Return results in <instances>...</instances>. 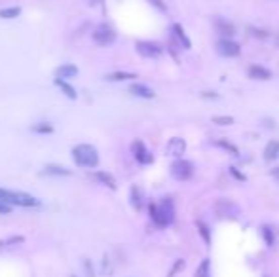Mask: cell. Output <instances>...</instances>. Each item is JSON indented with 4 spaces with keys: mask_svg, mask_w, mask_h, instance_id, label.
Masks as SVG:
<instances>
[{
    "mask_svg": "<svg viewBox=\"0 0 279 277\" xmlns=\"http://www.w3.org/2000/svg\"><path fill=\"white\" fill-rule=\"evenodd\" d=\"M236 120L232 116H215L213 118V124H217V126H232Z\"/></svg>",
    "mask_w": 279,
    "mask_h": 277,
    "instance_id": "obj_26",
    "label": "cell"
},
{
    "mask_svg": "<svg viewBox=\"0 0 279 277\" xmlns=\"http://www.w3.org/2000/svg\"><path fill=\"white\" fill-rule=\"evenodd\" d=\"M279 156V143L277 141H271L268 143L266 150H264V158L266 159H275Z\"/></svg>",
    "mask_w": 279,
    "mask_h": 277,
    "instance_id": "obj_19",
    "label": "cell"
},
{
    "mask_svg": "<svg viewBox=\"0 0 279 277\" xmlns=\"http://www.w3.org/2000/svg\"><path fill=\"white\" fill-rule=\"evenodd\" d=\"M70 277H76V275H70Z\"/></svg>",
    "mask_w": 279,
    "mask_h": 277,
    "instance_id": "obj_37",
    "label": "cell"
},
{
    "mask_svg": "<svg viewBox=\"0 0 279 277\" xmlns=\"http://www.w3.org/2000/svg\"><path fill=\"white\" fill-rule=\"evenodd\" d=\"M184 268V260H177L175 262V266H173V268H171V271H169V275L167 277H175L178 273V271H180V269Z\"/></svg>",
    "mask_w": 279,
    "mask_h": 277,
    "instance_id": "obj_27",
    "label": "cell"
},
{
    "mask_svg": "<svg viewBox=\"0 0 279 277\" xmlns=\"http://www.w3.org/2000/svg\"><path fill=\"white\" fill-rule=\"evenodd\" d=\"M196 226H198V230H200V236L203 238V241L205 243H209L211 241V236H209V226L207 224H203L202 220H198L196 222Z\"/></svg>",
    "mask_w": 279,
    "mask_h": 277,
    "instance_id": "obj_24",
    "label": "cell"
},
{
    "mask_svg": "<svg viewBox=\"0 0 279 277\" xmlns=\"http://www.w3.org/2000/svg\"><path fill=\"white\" fill-rule=\"evenodd\" d=\"M249 76L255 80H268L271 76L270 71H266L262 67H258V65H253V67H249Z\"/></svg>",
    "mask_w": 279,
    "mask_h": 277,
    "instance_id": "obj_13",
    "label": "cell"
},
{
    "mask_svg": "<svg viewBox=\"0 0 279 277\" xmlns=\"http://www.w3.org/2000/svg\"><path fill=\"white\" fill-rule=\"evenodd\" d=\"M10 213H12V205L4 203V201H0V214H10Z\"/></svg>",
    "mask_w": 279,
    "mask_h": 277,
    "instance_id": "obj_29",
    "label": "cell"
},
{
    "mask_svg": "<svg viewBox=\"0 0 279 277\" xmlns=\"http://www.w3.org/2000/svg\"><path fill=\"white\" fill-rule=\"evenodd\" d=\"M217 144H218V146H222V148H226V150H230L232 154H240V152H238V146H234V144L226 143V141H217Z\"/></svg>",
    "mask_w": 279,
    "mask_h": 277,
    "instance_id": "obj_28",
    "label": "cell"
},
{
    "mask_svg": "<svg viewBox=\"0 0 279 277\" xmlns=\"http://www.w3.org/2000/svg\"><path fill=\"white\" fill-rule=\"evenodd\" d=\"M21 243H25L23 236H10L6 239H0V249H8V247L21 245Z\"/></svg>",
    "mask_w": 279,
    "mask_h": 277,
    "instance_id": "obj_18",
    "label": "cell"
},
{
    "mask_svg": "<svg viewBox=\"0 0 279 277\" xmlns=\"http://www.w3.org/2000/svg\"><path fill=\"white\" fill-rule=\"evenodd\" d=\"M137 51L139 56L147 57V59H158V57L163 53V48L160 44H154V42H137Z\"/></svg>",
    "mask_w": 279,
    "mask_h": 277,
    "instance_id": "obj_6",
    "label": "cell"
},
{
    "mask_svg": "<svg viewBox=\"0 0 279 277\" xmlns=\"http://www.w3.org/2000/svg\"><path fill=\"white\" fill-rule=\"evenodd\" d=\"M277 42H279V36H277Z\"/></svg>",
    "mask_w": 279,
    "mask_h": 277,
    "instance_id": "obj_38",
    "label": "cell"
},
{
    "mask_svg": "<svg viewBox=\"0 0 279 277\" xmlns=\"http://www.w3.org/2000/svg\"><path fill=\"white\" fill-rule=\"evenodd\" d=\"M218 48V53L224 57H236L240 56V44H236V42H232V40H220L217 44Z\"/></svg>",
    "mask_w": 279,
    "mask_h": 277,
    "instance_id": "obj_7",
    "label": "cell"
},
{
    "mask_svg": "<svg viewBox=\"0 0 279 277\" xmlns=\"http://www.w3.org/2000/svg\"><path fill=\"white\" fill-rule=\"evenodd\" d=\"M148 2H150V4H152V6H156V8L158 10H162V12H165V4H163V0H148Z\"/></svg>",
    "mask_w": 279,
    "mask_h": 277,
    "instance_id": "obj_30",
    "label": "cell"
},
{
    "mask_svg": "<svg viewBox=\"0 0 279 277\" xmlns=\"http://www.w3.org/2000/svg\"><path fill=\"white\" fill-rule=\"evenodd\" d=\"M93 40L99 44V46H109L116 40V32L110 29L109 25H99L95 31H93Z\"/></svg>",
    "mask_w": 279,
    "mask_h": 277,
    "instance_id": "obj_5",
    "label": "cell"
},
{
    "mask_svg": "<svg viewBox=\"0 0 279 277\" xmlns=\"http://www.w3.org/2000/svg\"><path fill=\"white\" fill-rule=\"evenodd\" d=\"M184 150H186L184 139L175 137V139H171L169 143H167V154H169V156H182Z\"/></svg>",
    "mask_w": 279,
    "mask_h": 277,
    "instance_id": "obj_9",
    "label": "cell"
},
{
    "mask_svg": "<svg viewBox=\"0 0 279 277\" xmlns=\"http://www.w3.org/2000/svg\"><path fill=\"white\" fill-rule=\"evenodd\" d=\"M32 131L40 135H48V133H54V126L48 124V122H40V124H34L32 126Z\"/></svg>",
    "mask_w": 279,
    "mask_h": 277,
    "instance_id": "obj_21",
    "label": "cell"
},
{
    "mask_svg": "<svg viewBox=\"0 0 279 277\" xmlns=\"http://www.w3.org/2000/svg\"><path fill=\"white\" fill-rule=\"evenodd\" d=\"M21 16V8L19 6H14V8H4V10H0V17L2 19H16V17Z\"/></svg>",
    "mask_w": 279,
    "mask_h": 277,
    "instance_id": "obj_20",
    "label": "cell"
},
{
    "mask_svg": "<svg viewBox=\"0 0 279 277\" xmlns=\"http://www.w3.org/2000/svg\"><path fill=\"white\" fill-rule=\"evenodd\" d=\"M133 78H137V74H133V72H110L105 76V80H109V82H124V80Z\"/></svg>",
    "mask_w": 279,
    "mask_h": 277,
    "instance_id": "obj_15",
    "label": "cell"
},
{
    "mask_svg": "<svg viewBox=\"0 0 279 277\" xmlns=\"http://www.w3.org/2000/svg\"><path fill=\"white\" fill-rule=\"evenodd\" d=\"M0 201L8 205H19V207H36L40 201L31 194L25 192H12V190H0Z\"/></svg>",
    "mask_w": 279,
    "mask_h": 277,
    "instance_id": "obj_3",
    "label": "cell"
},
{
    "mask_svg": "<svg viewBox=\"0 0 279 277\" xmlns=\"http://www.w3.org/2000/svg\"><path fill=\"white\" fill-rule=\"evenodd\" d=\"M194 173V167L190 161H184V159H178L171 165V175L177 179V181H188Z\"/></svg>",
    "mask_w": 279,
    "mask_h": 277,
    "instance_id": "obj_4",
    "label": "cell"
},
{
    "mask_svg": "<svg viewBox=\"0 0 279 277\" xmlns=\"http://www.w3.org/2000/svg\"><path fill=\"white\" fill-rule=\"evenodd\" d=\"M215 25H217L218 31L222 32V34H226V36H232V34H236V29H234L230 23H226V21H217Z\"/></svg>",
    "mask_w": 279,
    "mask_h": 277,
    "instance_id": "obj_23",
    "label": "cell"
},
{
    "mask_svg": "<svg viewBox=\"0 0 279 277\" xmlns=\"http://www.w3.org/2000/svg\"><path fill=\"white\" fill-rule=\"evenodd\" d=\"M209 268H211V262L207 260V258L202 260L200 268H198V271H196V277H207L209 275Z\"/></svg>",
    "mask_w": 279,
    "mask_h": 277,
    "instance_id": "obj_25",
    "label": "cell"
},
{
    "mask_svg": "<svg viewBox=\"0 0 279 277\" xmlns=\"http://www.w3.org/2000/svg\"><path fill=\"white\" fill-rule=\"evenodd\" d=\"M251 32H253V34H255V36H258V38H266V36H268V34H266V32L258 31V29H251Z\"/></svg>",
    "mask_w": 279,
    "mask_h": 277,
    "instance_id": "obj_31",
    "label": "cell"
},
{
    "mask_svg": "<svg viewBox=\"0 0 279 277\" xmlns=\"http://www.w3.org/2000/svg\"><path fill=\"white\" fill-rule=\"evenodd\" d=\"M203 97H213V99H217V95H215V93H203Z\"/></svg>",
    "mask_w": 279,
    "mask_h": 277,
    "instance_id": "obj_35",
    "label": "cell"
},
{
    "mask_svg": "<svg viewBox=\"0 0 279 277\" xmlns=\"http://www.w3.org/2000/svg\"><path fill=\"white\" fill-rule=\"evenodd\" d=\"M89 2H93V4H99V2H101V0H89Z\"/></svg>",
    "mask_w": 279,
    "mask_h": 277,
    "instance_id": "obj_36",
    "label": "cell"
},
{
    "mask_svg": "<svg viewBox=\"0 0 279 277\" xmlns=\"http://www.w3.org/2000/svg\"><path fill=\"white\" fill-rule=\"evenodd\" d=\"M230 173H232L234 177H238V179H241V181H245V177H243V175H241L240 171H238V169H234V167H232V169H230Z\"/></svg>",
    "mask_w": 279,
    "mask_h": 277,
    "instance_id": "obj_33",
    "label": "cell"
},
{
    "mask_svg": "<svg viewBox=\"0 0 279 277\" xmlns=\"http://www.w3.org/2000/svg\"><path fill=\"white\" fill-rule=\"evenodd\" d=\"M72 159L80 167H97L99 154H97V148L91 144H78L72 148Z\"/></svg>",
    "mask_w": 279,
    "mask_h": 277,
    "instance_id": "obj_1",
    "label": "cell"
},
{
    "mask_svg": "<svg viewBox=\"0 0 279 277\" xmlns=\"http://www.w3.org/2000/svg\"><path fill=\"white\" fill-rule=\"evenodd\" d=\"M95 179L99 182H103L105 186H109L110 190H116V179L112 175L105 173V171H99V173H95Z\"/></svg>",
    "mask_w": 279,
    "mask_h": 277,
    "instance_id": "obj_14",
    "label": "cell"
},
{
    "mask_svg": "<svg viewBox=\"0 0 279 277\" xmlns=\"http://www.w3.org/2000/svg\"><path fill=\"white\" fill-rule=\"evenodd\" d=\"M150 216L158 226H169L175 216V209H173V201L169 198L162 199L160 205H150Z\"/></svg>",
    "mask_w": 279,
    "mask_h": 277,
    "instance_id": "obj_2",
    "label": "cell"
},
{
    "mask_svg": "<svg viewBox=\"0 0 279 277\" xmlns=\"http://www.w3.org/2000/svg\"><path fill=\"white\" fill-rule=\"evenodd\" d=\"M76 74H78V67H74V65H63L59 69H55V72H54V76L59 80L74 78Z\"/></svg>",
    "mask_w": 279,
    "mask_h": 277,
    "instance_id": "obj_11",
    "label": "cell"
},
{
    "mask_svg": "<svg viewBox=\"0 0 279 277\" xmlns=\"http://www.w3.org/2000/svg\"><path fill=\"white\" fill-rule=\"evenodd\" d=\"M131 150H133V154H135L137 161H141V163H150V161H152V156L148 154V150L145 148V144L141 143V141H135V143L131 144Z\"/></svg>",
    "mask_w": 279,
    "mask_h": 277,
    "instance_id": "obj_8",
    "label": "cell"
},
{
    "mask_svg": "<svg viewBox=\"0 0 279 277\" xmlns=\"http://www.w3.org/2000/svg\"><path fill=\"white\" fill-rule=\"evenodd\" d=\"M84 266H85V269H87V273H89V277H95V275H93V269H91V262L85 260V262H84Z\"/></svg>",
    "mask_w": 279,
    "mask_h": 277,
    "instance_id": "obj_32",
    "label": "cell"
},
{
    "mask_svg": "<svg viewBox=\"0 0 279 277\" xmlns=\"http://www.w3.org/2000/svg\"><path fill=\"white\" fill-rule=\"evenodd\" d=\"M131 203L137 211H141V207H143V194H141V190L137 186H133L131 188Z\"/></svg>",
    "mask_w": 279,
    "mask_h": 277,
    "instance_id": "obj_22",
    "label": "cell"
},
{
    "mask_svg": "<svg viewBox=\"0 0 279 277\" xmlns=\"http://www.w3.org/2000/svg\"><path fill=\"white\" fill-rule=\"evenodd\" d=\"M173 32H175V36H177V38H178V42L182 44V48H184V49L190 48V38L186 36L184 29H182L180 25H173Z\"/></svg>",
    "mask_w": 279,
    "mask_h": 277,
    "instance_id": "obj_17",
    "label": "cell"
},
{
    "mask_svg": "<svg viewBox=\"0 0 279 277\" xmlns=\"http://www.w3.org/2000/svg\"><path fill=\"white\" fill-rule=\"evenodd\" d=\"M129 93L135 97H141V99H152V97L156 95L150 87L143 86V84H131V86H129Z\"/></svg>",
    "mask_w": 279,
    "mask_h": 277,
    "instance_id": "obj_10",
    "label": "cell"
},
{
    "mask_svg": "<svg viewBox=\"0 0 279 277\" xmlns=\"http://www.w3.org/2000/svg\"><path fill=\"white\" fill-rule=\"evenodd\" d=\"M271 175L277 179V182H279V167H275V169H271Z\"/></svg>",
    "mask_w": 279,
    "mask_h": 277,
    "instance_id": "obj_34",
    "label": "cell"
},
{
    "mask_svg": "<svg viewBox=\"0 0 279 277\" xmlns=\"http://www.w3.org/2000/svg\"><path fill=\"white\" fill-rule=\"evenodd\" d=\"M55 86L59 87V89H61L63 93H65V95L69 97V99H72V101H74V99H78L76 89H74V87L70 86V84H69V82H67V80H59V78H55Z\"/></svg>",
    "mask_w": 279,
    "mask_h": 277,
    "instance_id": "obj_12",
    "label": "cell"
},
{
    "mask_svg": "<svg viewBox=\"0 0 279 277\" xmlns=\"http://www.w3.org/2000/svg\"><path fill=\"white\" fill-rule=\"evenodd\" d=\"M44 173H46V175H57V177H69V175H72V171H70V169H67V167L50 163V165H46V171H44Z\"/></svg>",
    "mask_w": 279,
    "mask_h": 277,
    "instance_id": "obj_16",
    "label": "cell"
}]
</instances>
